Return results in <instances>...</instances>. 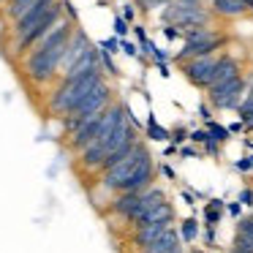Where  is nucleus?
I'll list each match as a JSON object with an SVG mask.
<instances>
[{
  "mask_svg": "<svg viewBox=\"0 0 253 253\" xmlns=\"http://www.w3.org/2000/svg\"><path fill=\"white\" fill-rule=\"evenodd\" d=\"M71 36H74V22L71 19H60V22L25 55V74H28V79L33 84L49 82V79L60 71Z\"/></svg>",
  "mask_w": 253,
  "mask_h": 253,
  "instance_id": "nucleus-1",
  "label": "nucleus"
},
{
  "mask_svg": "<svg viewBox=\"0 0 253 253\" xmlns=\"http://www.w3.org/2000/svg\"><path fill=\"white\" fill-rule=\"evenodd\" d=\"M63 0H30L11 28V52H28L63 19Z\"/></svg>",
  "mask_w": 253,
  "mask_h": 253,
  "instance_id": "nucleus-2",
  "label": "nucleus"
},
{
  "mask_svg": "<svg viewBox=\"0 0 253 253\" xmlns=\"http://www.w3.org/2000/svg\"><path fill=\"white\" fill-rule=\"evenodd\" d=\"M104 82V74L101 68H93V71H84V74H68L63 77V82L57 84V90L49 95V112L57 117H66L74 106H79L90 93H93L98 84Z\"/></svg>",
  "mask_w": 253,
  "mask_h": 253,
  "instance_id": "nucleus-3",
  "label": "nucleus"
},
{
  "mask_svg": "<svg viewBox=\"0 0 253 253\" xmlns=\"http://www.w3.org/2000/svg\"><path fill=\"white\" fill-rule=\"evenodd\" d=\"M123 120H126V106H123V104H112L109 109H106V115H104L101 131L95 133L93 142L79 153V164H82V169L101 171L106 155H109V142H112V136L117 133V128H120Z\"/></svg>",
  "mask_w": 253,
  "mask_h": 253,
  "instance_id": "nucleus-4",
  "label": "nucleus"
},
{
  "mask_svg": "<svg viewBox=\"0 0 253 253\" xmlns=\"http://www.w3.org/2000/svg\"><path fill=\"white\" fill-rule=\"evenodd\" d=\"M164 22L188 33L196 28H210L212 11H207L202 3H191V0H169L164 6Z\"/></svg>",
  "mask_w": 253,
  "mask_h": 253,
  "instance_id": "nucleus-5",
  "label": "nucleus"
},
{
  "mask_svg": "<svg viewBox=\"0 0 253 253\" xmlns=\"http://www.w3.org/2000/svg\"><path fill=\"white\" fill-rule=\"evenodd\" d=\"M185 46L182 52L177 55L180 63H188V60H196V57H210L226 44V36L223 33H215L212 28H196V30H188L185 33Z\"/></svg>",
  "mask_w": 253,
  "mask_h": 253,
  "instance_id": "nucleus-6",
  "label": "nucleus"
},
{
  "mask_svg": "<svg viewBox=\"0 0 253 253\" xmlns=\"http://www.w3.org/2000/svg\"><path fill=\"white\" fill-rule=\"evenodd\" d=\"M109 98H112L109 84L101 82L98 87H95L93 93H90L87 98L82 101V104L74 106V109L68 112L66 117H63V126H66V131H68V133H74L84 120H90V117H95V115H104V112L109 109Z\"/></svg>",
  "mask_w": 253,
  "mask_h": 253,
  "instance_id": "nucleus-7",
  "label": "nucleus"
},
{
  "mask_svg": "<svg viewBox=\"0 0 253 253\" xmlns=\"http://www.w3.org/2000/svg\"><path fill=\"white\" fill-rule=\"evenodd\" d=\"M147 155H150L147 147H144L142 142H136V144H133V150L115 166V169L104 171V180H101V182H104V188H109V191H120V188L133 177V171L139 169V164H142Z\"/></svg>",
  "mask_w": 253,
  "mask_h": 253,
  "instance_id": "nucleus-8",
  "label": "nucleus"
},
{
  "mask_svg": "<svg viewBox=\"0 0 253 253\" xmlns=\"http://www.w3.org/2000/svg\"><path fill=\"white\" fill-rule=\"evenodd\" d=\"M245 77H234L229 82H220V84H212L207 90V98L215 109H240L242 98H245Z\"/></svg>",
  "mask_w": 253,
  "mask_h": 253,
  "instance_id": "nucleus-9",
  "label": "nucleus"
},
{
  "mask_svg": "<svg viewBox=\"0 0 253 253\" xmlns=\"http://www.w3.org/2000/svg\"><path fill=\"white\" fill-rule=\"evenodd\" d=\"M218 57L220 55H210V57H196V60L182 63V74L188 77V82H191V84L210 90L212 77H215V68H218Z\"/></svg>",
  "mask_w": 253,
  "mask_h": 253,
  "instance_id": "nucleus-10",
  "label": "nucleus"
},
{
  "mask_svg": "<svg viewBox=\"0 0 253 253\" xmlns=\"http://www.w3.org/2000/svg\"><path fill=\"white\" fill-rule=\"evenodd\" d=\"M90 49H93V46H90L87 36H84L82 30H74L71 41H68V49H66V57H63V66H60L63 77H68V74H71L79 63H82V57L87 55Z\"/></svg>",
  "mask_w": 253,
  "mask_h": 253,
  "instance_id": "nucleus-11",
  "label": "nucleus"
},
{
  "mask_svg": "<svg viewBox=\"0 0 253 253\" xmlns=\"http://www.w3.org/2000/svg\"><path fill=\"white\" fill-rule=\"evenodd\" d=\"M104 115H106V112H104ZM104 115L90 117V120H84V123H82V126H79L74 133H68V144H71V150L82 153V150L87 147L90 142H93V139H95V133L101 131V123H104Z\"/></svg>",
  "mask_w": 253,
  "mask_h": 253,
  "instance_id": "nucleus-12",
  "label": "nucleus"
},
{
  "mask_svg": "<svg viewBox=\"0 0 253 253\" xmlns=\"http://www.w3.org/2000/svg\"><path fill=\"white\" fill-rule=\"evenodd\" d=\"M153 174H155L153 158L147 155V158L139 164V169L133 171V177L120 188V193H142V191H147V188H153Z\"/></svg>",
  "mask_w": 253,
  "mask_h": 253,
  "instance_id": "nucleus-13",
  "label": "nucleus"
},
{
  "mask_svg": "<svg viewBox=\"0 0 253 253\" xmlns=\"http://www.w3.org/2000/svg\"><path fill=\"white\" fill-rule=\"evenodd\" d=\"M171 220H174V207H171V204L164 199L161 204L144 210V212L133 220V226L139 229V226H150V223H171Z\"/></svg>",
  "mask_w": 253,
  "mask_h": 253,
  "instance_id": "nucleus-14",
  "label": "nucleus"
},
{
  "mask_svg": "<svg viewBox=\"0 0 253 253\" xmlns=\"http://www.w3.org/2000/svg\"><path fill=\"white\" fill-rule=\"evenodd\" d=\"M169 229H171V223H150V226H139V229L133 231V245H136L139 251H144V248H150L153 242H158Z\"/></svg>",
  "mask_w": 253,
  "mask_h": 253,
  "instance_id": "nucleus-15",
  "label": "nucleus"
},
{
  "mask_svg": "<svg viewBox=\"0 0 253 253\" xmlns=\"http://www.w3.org/2000/svg\"><path fill=\"white\" fill-rule=\"evenodd\" d=\"M139 207H142V196H139V193H120V196L112 202V212L120 215L123 220H128V223H131L133 215L139 212Z\"/></svg>",
  "mask_w": 253,
  "mask_h": 253,
  "instance_id": "nucleus-16",
  "label": "nucleus"
},
{
  "mask_svg": "<svg viewBox=\"0 0 253 253\" xmlns=\"http://www.w3.org/2000/svg\"><path fill=\"white\" fill-rule=\"evenodd\" d=\"M251 11V0H212V14L218 17H242Z\"/></svg>",
  "mask_w": 253,
  "mask_h": 253,
  "instance_id": "nucleus-17",
  "label": "nucleus"
},
{
  "mask_svg": "<svg viewBox=\"0 0 253 253\" xmlns=\"http://www.w3.org/2000/svg\"><path fill=\"white\" fill-rule=\"evenodd\" d=\"M240 77V63L234 60L231 55H220L218 57V68H215V77H212V84H220V82H229V79ZM210 84V87H212Z\"/></svg>",
  "mask_w": 253,
  "mask_h": 253,
  "instance_id": "nucleus-18",
  "label": "nucleus"
},
{
  "mask_svg": "<svg viewBox=\"0 0 253 253\" xmlns=\"http://www.w3.org/2000/svg\"><path fill=\"white\" fill-rule=\"evenodd\" d=\"M237 248H245V251H253V215L251 218H240L237 220Z\"/></svg>",
  "mask_w": 253,
  "mask_h": 253,
  "instance_id": "nucleus-19",
  "label": "nucleus"
},
{
  "mask_svg": "<svg viewBox=\"0 0 253 253\" xmlns=\"http://www.w3.org/2000/svg\"><path fill=\"white\" fill-rule=\"evenodd\" d=\"M226 210V202H220V199H212V202L204 207V220H207V226H215L220 220V215H223Z\"/></svg>",
  "mask_w": 253,
  "mask_h": 253,
  "instance_id": "nucleus-20",
  "label": "nucleus"
},
{
  "mask_svg": "<svg viewBox=\"0 0 253 253\" xmlns=\"http://www.w3.org/2000/svg\"><path fill=\"white\" fill-rule=\"evenodd\" d=\"M180 237H182V242H193L199 237V220L196 218H185L180 223Z\"/></svg>",
  "mask_w": 253,
  "mask_h": 253,
  "instance_id": "nucleus-21",
  "label": "nucleus"
},
{
  "mask_svg": "<svg viewBox=\"0 0 253 253\" xmlns=\"http://www.w3.org/2000/svg\"><path fill=\"white\" fill-rule=\"evenodd\" d=\"M147 133H150V139H155V142H171V133L166 131V128H161L158 123H155V117L147 120Z\"/></svg>",
  "mask_w": 253,
  "mask_h": 253,
  "instance_id": "nucleus-22",
  "label": "nucleus"
},
{
  "mask_svg": "<svg viewBox=\"0 0 253 253\" xmlns=\"http://www.w3.org/2000/svg\"><path fill=\"white\" fill-rule=\"evenodd\" d=\"M207 131H210V136H212L218 144L229 142V136H231V131H229V128H223L220 123H215V120H210V123H207Z\"/></svg>",
  "mask_w": 253,
  "mask_h": 253,
  "instance_id": "nucleus-23",
  "label": "nucleus"
},
{
  "mask_svg": "<svg viewBox=\"0 0 253 253\" xmlns=\"http://www.w3.org/2000/svg\"><path fill=\"white\" fill-rule=\"evenodd\" d=\"M30 0H8L6 3V17L11 19V22H17L19 19V14H22V8L28 6Z\"/></svg>",
  "mask_w": 253,
  "mask_h": 253,
  "instance_id": "nucleus-24",
  "label": "nucleus"
},
{
  "mask_svg": "<svg viewBox=\"0 0 253 253\" xmlns=\"http://www.w3.org/2000/svg\"><path fill=\"white\" fill-rule=\"evenodd\" d=\"M237 112H240V120L242 123L253 117V90L245 95V98H242V104H240V109H237Z\"/></svg>",
  "mask_w": 253,
  "mask_h": 253,
  "instance_id": "nucleus-25",
  "label": "nucleus"
},
{
  "mask_svg": "<svg viewBox=\"0 0 253 253\" xmlns=\"http://www.w3.org/2000/svg\"><path fill=\"white\" fill-rule=\"evenodd\" d=\"M164 36L169 41H177V39H185V33H182L180 28H174V25H164Z\"/></svg>",
  "mask_w": 253,
  "mask_h": 253,
  "instance_id": "nucleus-26",
  "label": "nucleus"
},
{
  "mask_svg": "<svg viewBox=\"0 0 253 253\" xmlns=\"http://www.w3.org/2000/svg\"><path fill=\"white\" fill-rule=\"evenodd\" d=\"M115 33H117V39H120V41L128 36V22L123 17H115Z\"/></svg>",
  "mask_w": 253,
  "mask_h": 253,
  "instance_id": "nucleus-27",
  "label": "nucleus"
},
{
  "mask_svg": "<svg viewBox=\"0 0 253 253\" xmlns=\"http://www.w3.org/2000/svg\"><path fill=\"white\" fill-rule=\"evenodd\" d=\"M210 139H212V136H210L207 128H204V131H191V142L193 144H207Z\"/></svg>",
  "mask_w": 253,
  "mask_h": 253,
  "instance_id": "nucleus-28",
  "label": "nucleus"
},
{
  "mask_svg": "<svg viewBox=\"0 0 253 253\" xmlns=\"http://www.w3.org/2000/svg\"><path fill=\"white\" fill-rule=\"evenodd\" d=\"M185 139H191V133H185L182 128H174V131H171V144H174V147H177V144H182Z\"/></svg>",
  "mask_w": 253,
  "mask_h": 253,
  "instance_id": "nucleus-29",
  "label": "nucleus"
},
{
  "mask_svg": "<svg viewBox=\"0 0 253 253\" xmlns=\"http://www.w3.org/2000/svg\"><path fill=\"white\" fill-rule=\"evenodd\" d=\"M240 204H245V207H253V191L251 188H242L240 191V199H237Z\"/></svg>",
  "mask_w": 253,
  "mask_h": 253,
  "instance_id": "nucleus-30",
  "label": "nucleus"
},
{
  "mask_svg": "<svg viewBox=\"0 0 253 253\" xmlns=\"http://www.w3.org/2000/svg\"><path fill=\"white\" fill-rule=\"evenodd\" d=\"M120 49H123V52H126V55H128V57H139V49H136V46H133V44H131V41H126V39H123V41H120Z\"/></svg>",
  "mask_w": 253,
  "mask_h": 253,
  "instance_id": "nucleus-31",
  "label": "nucleus"
},
{
  "mask_svg": "<svg viewBox=\"0 0 253 253\" xmlns=\"http://www.w3.org/2000/svg\"><path fill=\"white\" fill-rule=\"evenodd\" d=\"M234 169L237 171H253V164H251V155H248V158H240L234 164Z\"/></svg>",
  "mask_w": 253,
  "mask_h": 253,
  "instance_id": "nucleus-32",
  "label": "nucleus"
},
{
  "mask_svg": "<svg viewBox=\"0 0 253 253\" xmlns=\"http://www.w3.org/2000/svg\"><path fill=\"white\" fill-rule=\"evenodd\" d=\"M117 46H120V41H117V39H106L104 44H101V52H109V55H112Z\"/></svg>",
  "mask_w": 253,
  "mask_h": 253,
  "instance_id": "nucleus-33",
  "label": "nucleus"
},
{
  "mask_svg": "<svg viewBox=\"0 0 253 253\" xmlns=\"http://www.w3.org/2000/svg\"><path fill=\"white\" fill-rule=\"evenodd\" d=\"M226 210H229V215H234V218L240 220V215H242V204H240V202H231V204H226Z\"/></svg>",
  "mask_w": 253,
  "mask_h": 253,
  "instance_id": "nucleus-34",
  "label": "nucleus"
},
{
  "mask_svg": "<svg viewBox=\"0 0 253 253\" xmlns=\"http://www.w3.org/2000/svg\"><path fill=\"white\" fill-rule=\"evenodd\" d=\"M204 242H207V245L215 242V226H207V231H204Z\"/></svg>",
  "mask_w": 253,
  "mask_h": 253,
  "instance_id": "nucleus-35",
  "label": "nucleus"
},
{
  "mask_svg": "<svg viewBox=\"0 0 253 253\" xmlns=\"http://www.w3.org/2000/svg\"><path fill=\"white\" fill-rule=\"evenodd\" d=\"M229 131H231V133H242V131H245V123H242V120H240V123H231Z\"/></svg>",
  "mask_w": 253,
  "mask_h": 253,
  "instance_id": "nucleus-36",
  "label": "nucleus"
},
{
  "mask_svg": "<svg viewBox=\"0 0 253 253\" xmlns=\"http://www.w3.org/2000/svg\"><path fill=\"white\" fill-rule=\"evenodd\" d=\"M133 6H126V11H123V19H126V22H133Z\"/></svg>",
  "mask_w": 253,
  "mask_h": 253,
  "instance_id": "nucleus-37",
  "label": "nucleus"
},
{
  "mask_svg": "<svg viewBox=\"0 0 253 253\" xmlns=\"http://www.w3.org/2000/svg\"><path fill=\"white\" fill-rule=\"evenodd\" d=\"M199 115H202V120H204V123L212 120V117H210V109H207V106H199Z\"/></svg>",
  "mask_w": 253,
  "mask_h": 253,
  "instance_id": "nucleus-38",
  "label": "nucleus"
},
{
  "mask_svg": "<svg viewBox=\"0 0 253 253\" xmlns=\"http://www.w3.org/2000/svg\"><path fill=\"white\" fill-rule=\"evenodd\" d=\"M180 155H182V158H193V155H196V153H193L191 147H182V150H180Z\"/></svg>",
  "mask_w": 253,
  "mask_h": 253,
  "instance_id": "nucleus-39",
  "label": "nucleus"
},
{
  "mask_svg": "<svg viewBox=\"0 0 253 253\" xmlns=\"http://www.w3.org/2000/svg\"><path fill=\"white\" fill-rule=\"evenodd\" d=\"M182 199H185V204H191V207H196V204H193V196L188 191H182Z\"/></svg>",
  "mask_w": 253,
  "mask_h": 253,
  "instance_id": "nucleus-40",
  "label": "nucleus"
},
{
  "mask_svg": "<svg viewBox=\"0 0 253 253\" xmlns=\"http://www.w3.org/2000/svg\"><path fill=\"white\" fill-rule=\"evenodd\" d=\"M164 174L169 177V180H174V169H171V166H164Z\"/></svg>",
  "mask_w": 253,
  "mask_h": 253,
  "instance_id": "nucleus-41",
  "label": "nucleus"
},
{
  "mask_svg": "<svg viewBox=\"0 0 253 253\" xmlns=\"http://www.w3.org/2000/svg\"><path fill=\"white\" fill-rule=\"evenodd\" d=\"M231 253H253V251H245V248H237L234 245V248H231Z\"/></svg>",
  "mask_w": 253,
  "mask_h": 253,
  "instance_id": "nucleus-42",
  "label": "nucleus"
},
{
  "mask_svg": "<svg viewBox=\"0 0 253 253\" xmlns=\"http://www.w3.org/2000/svg\"><path fill=\"white\" fill-rule=\"evenodd\" d=\"M245 131H253V117H251V120H245Z\"/></svg>",
  "mask_w": 253,
  "mask_h": 253,
  "instance_id": "nucleus-43",
  "label": "nucleus"
},
{
  "mask_svg": "<svg viewBox=\"0 0 253 253\" xmlns=\"http://www.w3.org/2000/svg\"><path fill=\"white\" fill-rule=\"evenodd\" d=\"M191 253H202V251H191Z\"/></svg>",
  "mask_w": 253,
  "mask_h": 253,
  "instance_id": "nucleus-44",
  "label": "nucleus"
},
{
  "mask_svg": "<svg viewBox=\"0 0 253 253\" xmlns=\"http://www.w3.org/2000/svg\"><path fill=\"white\" fill-rule=\"evenodd\" d=\"M0 3H8V0H0Z\"/></svg>",
  "mask_w": 253,
  "mask_h": 253,
  "instance_id": "nucleus-45",
  "label": "nucleus"
}]
</instances>
